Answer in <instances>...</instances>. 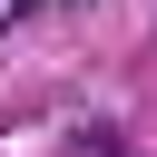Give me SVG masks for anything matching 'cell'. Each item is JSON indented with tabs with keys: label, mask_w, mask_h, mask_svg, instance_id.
Returning <instances> with one entry per match:
<instances>
[{
	"label": "cell",
	"mask_w": 157,
	"mask_h": 157,
	"mask_svg": "<svg viewBox=\"0 0 157 157\" xmlns=\"http://www.w3.org/2000/svg\"><path fill=\"white\" fill-rule=\"evenodd\" d=\"M10 20H29V0H0V29H10Z\"/></svg>",
	"instance_id": "1"
}]
</instances>
